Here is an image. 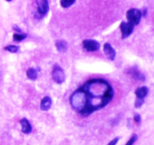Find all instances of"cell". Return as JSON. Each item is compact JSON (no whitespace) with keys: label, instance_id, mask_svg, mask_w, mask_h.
I'll use <instances>...</instances> for the list:
<instances>
[{"label":"cell","instance_id":"obj_21","mask_svg":"<svg viewBox=\"0 0 154 145\" xmlns=\"http://www.w3.org/2000/svg\"><path fill=\"white\" fill-rule=\"evenodd\" d=\"M118 140H119V138L118 137H117V138H114V139H113L112 141H111V142H109V145H113V144H116L117 143V141H118Z\"/></svg>","mask_w":154,"mask_h":145},{"label":"cell","instance_id":"obj_13","mask_svg":"<svg viewBox=\"0 0 154 145\" xmlns=\"http://www.w3.org/2000/svg\"><path fill=\"white\" fill-rule=\"evenodd\" d=\"M131 74H132V77H133L135 79L138 80V81H145V77L144 76V75H142L141 72H139L135 69H132V70H131Z\"/></svg>","mask_w":154,"mask_h":145},{"label":"cell","instance_id":"obj_10","mask_svg":"<svg viewBox=\"0 0 154 145\" xmlns=\"http://www.w3.org/2000/svg\"><path fill=\"white\" fill-rule=\"evenodd\" d=\"M20 125H21V128H22L23 133L29 134L31 132L32 126L26 119L23 118L22 120H20Z\"/></svg>","mask_w":154,"mask_h":145},{"label":"cell","instance_id":"obj_3","mask_svg":"<svg viewBox=\"0 0 154 145\" xmlns=\"http://www.w3.org/2000/svg\"><path fill=\"white\" fill-rule=\"evenodd\" d=\"M141 17H142V13L141 11L137 8H131L126 12V18L128 20V22L131 23L135 26L139 23Z\"/></svg>","mask_w":154,"mask_h":145},{"label":"cell","instance_id":"obj_7","mask_svg":"<svg viewBox=\"0 0 154 145\" xmlns=\"http://www.w3.org/2000/svg\"><path fill=\"white\" fill-rule=\"evenodd\" d=\"M83 48L85 51H88V52H94V51H98L99 49L100 45L96 41L87 39V40L83 41Z\"/></svg>","mask_w":154,"mask_h":145},{"label":"cell","instance_id":"obj_4","mask_svg":"<svg viewBox=\"0 0 154 145\" xmlns=\"http://www.w3.org/2000/svg\"><path fill=\"white\" fill-rule=\"evenodd\" d=\"M52 77L54 81L59 84L64 83L65 80H66L64 72H63V69L58 65H55L54 66V69L52 71Z\"/></svg>","mask_w":154,"mask_h":145},{"label":"cell","instance_id":"obj_23","mask_svg":"<svg viewBox=\"0 0 154 145\" xmlns=\"http://www.w3.org/2000/svg\"><path fill=\"white\" fill-rule=\"evenodd\" d=\"M6 1H8V2H11V1H12V0H6Z\"/></svg>","mask_w":154,"mask_h":145},{"label":"cell","instance_id":"obj_20","mask_svg":"<svg viewBox=\"0 0 154 145\" xmlns=\"http://www.w3.org/2000/svg\"><path fill=\"white\" fill-rule=\"evenodd\" d=\"M134 120H135V121L136 122V123H139V122L141 121V116H140L139 114H136L135 115V117H134Z\"/></svg>","mask_w":154,"mask_h":145},{"label":"cell","instance_id":"obj_22","mask_svg":"<svg viewBox=\"0 0 154 145\" xmlns=\"http://www.w3.org/2000/svg\"><path fill=\"white\" fill-rule=\"evenodd\" d=\"M13 29L15 30V31H17V32H19V33L21 32V29H20L19 27H18L17 26H16V25L14 26H13Z\"/></svg>","mask_w":154,"mask_h":145},{"label":"cell","instance_id":"obj_9","mask_svg":"<svg viewBox=\"0 0 154 145\" xmlns=\"http://www.w3.org/2000/svg\"><path fill=\"white\" fill-rule=\"evenodd\" d=\"M51 105H52V100L51 98L49 96H45L41 102L40 108L42 111H48L51 108Z\"/></svg>","mask_w":154,"mask_h":145},{"label":"cell","instance_id":"obj_16","mask_svg":"<svg viewBox=\"0 0 154 145\" xmlns=\"http://www.w3.org/2000/svg\"><path fill=\"white\" fill-rule=\"evenodd\" d=\"M27 37V35L25 34V33H23V34H14L13 35V40L14 41V42H21V41L24 40V39H26V38Z\"/></svg>","mask_w":154,"mask_h":145},{"label":"cell","instance_id":"obj_2","mask_svg":"<svg viewBox=\"0 0 154 145\" xmlns=\"http://www.w3.org/2000/svg\"><path fill=\"white\" fill-rule=\"evenodd\" d=\"M70 104L75 111L80 113L82 116H87L88 99L82 88L78 89L72 93L70 97Z\"/></svg>","mask_w":154,"mask_h":145},{"label":"cell","instance_id":"obj_11","mask_svg":"<svg viewBox=\"0 0 154 145\" xmlns=\"http://www.w3.org/2000/svg\"><path fill=\"white\" fill-rule=\"evenodd\" d=\"M149 90L147 87H141L135 90V95L138 99H144L148 94Z\"/></svg>","mask_w":154,"mask_h":145},{"label":"cell","instance_id":"obj_5","mask_svg":"<svg viewBox=\"0 0 154 145\" xmlns=\"http://www.w3.org/2000/svg\"><path fill=\"white\" fill-rule=\"evenodd\" d=\"M134 26H135V25H133V24L129 22H122L120 26V29L122 34V39H124L129 37L133 32Z\"/></svg>","mask_w":154,"mask_h":145},{"label":"cell","instance_id":"obj_14","mask_svg":"<svg viewBox=\"0 0 154 145\" xmlns=\"http://www.w3.org/2000/svg\"><path fill=\"white\" fill-rule=\"evenodd\" d=\"M26 76L29 79L32 81H35L38 78V72L35 69H29L26 72Z\"/></svg>","mask_w":154,"mask_h":145},{"label":"cell","instance_id":"obj_18","mask_svg":"<svg viewBox=\"0 0 154 145\" xmlns=\"http://www.w3.org/2000/svg\"><path fill=\"white\" fill-rule=\"evenodd\" d=\"M137 138H138V135H136V134H134L133 135H132V137H131V138L129 139V141H128L127 143H126V144L127 145H130V144H134V143L135 142V141L137 140Z\"/></svg>","mask_w":154,"mask_h":145},{"label":"cell","instance_id":"obj_8","mask_svg":"<svg viewBox=\"0 0 154 145\" xmlns=\"http://www.w3.org/2000/svg\"><path fill=\"white\" fill-rule=\"evenodd\" d=\"M103 51L105 53V55L108 59L113 61L116 57V51H114V48L111 47V45L108 43H105L103 47Z\"/></svg>","mask_w":154,"mask_h":145},{"label":"cell","instance_id":"obj_1","mask_svg":"<svg viewBox=\"0 0 154 145\" xmlns=\"http://www.w3.org/2000/svg\"><path fill=\"white\" fill-rule=\"evenodd\" d=\"M81 88L84 90L88 99L87 116L108 105L114 95L111 85L102 79L90 80Z\"/></svg>","mask_w":154,"mask_h":145},{"label":"cell","instance_id":"obj_15","mask_svg":"<svg viewBox=\"0 0 154 145\" xmlns=\"http://www.w3.org/2000/svg\"><path fill=\"white\" fill-rule=\"evenodd\" d=\"M76 0H61L60 1V5L63 8H69L70 6H72L74 3L75 2Z\"/></svg>","mask_w":154,"mask_h":145},{"label":"cell","instance_id":"obj_12","mask_svg":"<svg viewBox=\"0 0 154 145\" xmlns=\"http://www.w3.org/2000/svg\"><path fill=\"white\" fill-rule=\"evenodd\" d=\"M56 48H57V51L60 53H65L67 51L68 45L67 42L66 41L63 40H58L56 42Z\"/></svg>","mask_w":154,"mask_h":145},{"label":"cell","instance_id":"obj_17","mask_svg":"<svg viewBox=\"0 0 154 145\" xmlns=\"http://www.w3.org/2000/svg\"><path fill=\"white\" fill-rule=\"evenodd\" d=\"M5 50L10 53H17L19 50V47L15 46V45H8L5 48Z\"/></svg>","mask_w":154,"mask_h":145},{"label":"cell","instance_id":"obj_19","mask_svg":"<svg viewBox=\"0 0 154 145\" xmlns=\"http://www.w3.org/2000/svg\"><path fill=\"white\" fill-rule=\"evenodd\" d=\"M143 104H144V99H138V98H137L136 100H135V108H140V107H141Z\"/></svg>","mask_w":154,"mask_h":145},{"label":"cell","instance_id":"obj_6","mask_svg":"<svg viewBox=\"0 0 154 145\" xmlns=\"http://www.w3.org/2000/svg\"><path fill=\"white\" fill-rule=\"evenodd\" d=\"M36 5H37V12L39 16H45L49 11V4L48 0H36Z\"/></svg>","mask_w":154,"mask_h":145}]
</instances>
